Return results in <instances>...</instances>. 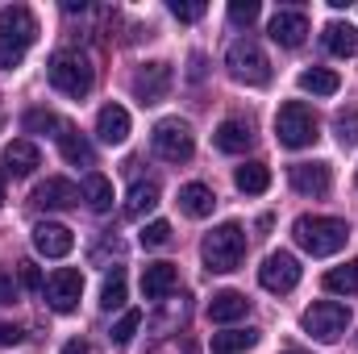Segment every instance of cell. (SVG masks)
<instances>
[{
  "instance_id": "obj_1",
  "label": "cell",
  "mask_w": 358,
  "mask_h": 354,
  "mask_svg": "<svg viewBox=\"0 0 358 354\" xmlns=\"http://www.w3.org/2000/svg\"><path fill=\"white\" fill-rule=\"evenodd\" d=\"M292 238L300 242V250H308L313 259H329L346 246L350 238V225L342 217H296L292 225Z\"/></svg>"
},
{
  "instance_id": "obj_2",
  "label": "cell",
  "mask_w": 358,
  "mask_h": 354,
  "mask_svg": "<svg viewBox=\"0 0 358 354\" xmlns=\"http://www.w3.org/2000/svg\"><path fill=\"white\" fill-rule=\"evenodd\" d=\"M200 255H204V267L208 271H238L242 259H246V229L238 225V221H225V225H217L208 238H204V246H200Z\"/></svg>"
},
{
  "instance_id": "obj_3",
  "label": "cell",
  "mask_w": 358,
  "mask_h": 354,
  "mask_svg": "<svg viewBox=\"0 0 358 354\" xmlns=\"http://www.w3.org/2000/svg\"><path fill=\"white\" fill-rule=\"evenodd\" d=\"M46 76H50L55 88L63 92V96H71V100H84L92 92V84H96V71H92V63L80 50H59V55L50 59Z\"/></svg>"
},
{
  "instance_id": "obj_4",
  "label": "cell",
  "mask_w": 358,
  "mask_h": 354,
  "mask_svg": "<svg viewBox=\"0 0 358 354\" xmlns=\"http://www.w3.org/2000/svg\"><path fill=\"white\" fill-rule=\"evenodd\" d=\"M225 67H229V76H234L238 84H250V88L271 84V63H267V55H263V46H259L255 38H238V42H229V50H225Z\"/></svg>"
},
{
  "instance_id": "obj_5",
  "label": "cell",
  "mask_w": 358,
  "mask_h": 354,
  "mask_svg": "<svg viewBox=\"0 0 358 354\" xmlns=\"http://www.w3.org/2000/svg\"><path fill=\"white\" fill-rule=\"evenodd\" d=\"M275 138H279V146H287V150L313 146V142H317V117H313V108H308L304 100H287V104L275 113Z\"/></svg>"
},
{
  "instance_id": "obj_6",
  "label": "cell",
  "mask_w": 358,
  "mask_h": 354,
  "mask_svg": "<svg viewBox=\"0 0 358 354\" xmlns=\"http://www.w3.org/2000/svg\"><path fill=\"white\" fill-rule=\"evenodd\" d=\"M300 325H304V334H308V338H317V342L334 346V342L350 330V309H346V304H338V300H317L313 309H304Z\"/></svg>"
},
{
  "instance_id": "obj_7",
  "label": "cell",
  "mask_w": 358,
  "mask_h": 354,
  "mask_svg": "<svg viewBox=\"0 0 358 354\" xmlns=\"http://www.w3.org/2000/svg\"><path fill=\"white\" fill-rule=\"evenodd\" d=\"M150 142H155V155L163 159V163H187L192 155H196V138H192V125L187 121H159L155 125V134H150Z\"/></svg>"
},
{
  "instance_id": "obj_8",
  "label": "cell",
  "mask_w": 358,
  "mask_h": 354,
  "mask_svg": "<svg viewBox=\"0 0 358 354\" xmlns=\"http://www.w3.org/2000/svg\"><path fill=\"white\" fill-rule=\"evenodd\" d=\"M46 304L55 309V313H76V304H80V296H84V275L76 271V267H59L50 279H46Z\"/></svg>"
},
{
  "instance_id": "obj_9",
  "label": "cell",
  "mask_w": 358,
  "mask_h": 354,
  "mask_svg": "<svg viewBox=\"0 0 358 354\" xmlns=\"http://www.w3.org/2000/svg\"><path fill=\"white\" fill-rule=\"evenodd\" d=\"M259 283H263L267 292H275V296L292 292V288L300 283V259H296V255H287V250L267 255V263L259 267Z\"/></svg>"
},
{
  "instance_id": "obj_10",
  "label": "cell",
  "mask_w": 358,
  "mask_h": 354,
  "mask_svg": "<svg viewBox=\"0 0 358 354\" xmlns=\"http://www.w3.org/2000/svg\"><path fill=\"white\" fill-rule=\"evenodd\" d=\"M171 63H146L138 76H134V96L142 100V104H159V100H167V92H171Z\"/></svg>"
},
{
  "instance_id": "obj_11",
  "label": "cell",
  "mask_w": 358,
  "mask_h": 354,
  "mask_svg": "<svg viewBox=\"0 0 358 354\" xmlns=\"http://www.w3.org/2000/svg\"><path fill=\"white\" fill-rule=\"evenodd\" d=\"M0 38H8V42H21V46L29 50V46H34V38H38V17H34L25 4L0 8Z\"/></svg>"
},
{
  "instance_id": "obj_12",
  "label": "cell",
  "mask_w": 358,
  "mask_h": 354,
  "mask_svg": "<svg viewBox=\"0 0 358 354\" xmlns=\"http://www.w3.org/2000/svg\"><path fill=\"white\" fill-rule=\"evenodd\" d=\"M71 246H76V238H71L67 225H55V221H38V225H34V250H38V255H46V259H67Z\"/></svg>"
},
{
  "instance_id": "obj_13",
  "label": "cell",
  "mask_w": 358,
  "mask_h": 354,
  "mask_svg": "<svg viewBox=\"0 0 358 354\" xmlns=\"http://www.w3.org/2000/svg\"><path fill=\"white\" fill-rule=\"evenodd\" d=\"M267 34H271V42H279V46H300L304 38H308V17L304 13H292V8H283V13H275L271 17V25H267Z\"/></svg>"
},
{
  "instance_id": "obj_14",
  "label": "cell",
  "mask_w": 358,
  "mask_h": 354,
  "mask_svg": "<svg viewBox=\"0 0 358 354\" xmlns=\"http://www.w3.org/2000/svg\"><path fill=\"white\" fill-rule=\"evenodd\" d=\"M292 187L300 196H325L334 187V171L329 163H296L292 167Z\"/></svg>"
},
{
  "instance_id": "obj_15",
  "label": "cell",
  "mask_w": 358,
  "mask_h": 354,
  "mask_svg": "<svg viewBox=\"0 0 358 354\" xmlns=\"http://www.w3.org/2000/svg\"><path fill=\"white\" fill-rule=\"evenodd\" d=\"M34 204L38 208H76L80 204V187L71 183V179H46V183H38L34 187Z\"/></svg>"
},
{
  "instance_id": "obj_16",
  "label": "cell",
  "mask_w": 358,
  "mask_h": 354,
  "mask_svg": "<svg viewBox=\"0 0 358 354\" xmlns=\"http://www.w3.org/2000/svg\"><path fill=\"white\" fill-rule=\"evenodd\" d=\"M96 138H100L104 146H121V142L129 138V113H125L121 104H104V108L96 113Z\"/></svg>"
},
{
  "instance_id": "obj_17",
  "label": "cell",
  "mask_w": 358,
  "mask_h": 354,
  "mask_svg": "<svg viewBox=\"0 0 358 354\" xmlns=\"http://www.w3.org/2000/svg\"><path fill=\"white\" fill-rule=\"evenodd\" d=\"M213 138H217V150H225V155H242V150L255 146V125L242 121V117H229V121L217 125Z\"/></svg>"
},
{
  "instance_id": "obj_18",
  "label": "cell",
  "mask_w": 358,
  "mask_h": 354,
  "mask_svg": "<svg viewBox=\"0 0 358 354\" xmlns=\"http://www.w3.org/2000/svg\"><path fill=\"white\" fill-rule=\"evenodd\" d=\"M250 313V300L242 296V292H234V288H225V292H217L213 300H208V321L213 325H234V321H242Z\"/></svg>"
},
{
  "instance_id": "obj_19",
  "label": "cell",
  "mask_w": 358,
  "mask_h": 354,
  "mask_svg": "<svg viewBox=\"0 0 358 354\" xmlns=\"http://www.w3.org/2000/svg\"><path fill=\"white\" fill-rule=\"evenodd\" d=\"M38 167H42V150H38L29 138H17V142L4 146V171H13V176H34Z\"/></svg>"
},
{
  "instance_id": "obj_20",
  "label": "cell",
  "mask_w": 358,
  "mask_h": 354,
  "mask_svg": "<svg viewBox=\"0 0 358 354\" xmlns=\"http://www.w3.org/2000/svg\"><path fill=\"white\" fill-rule=\"evenodd\" d=\"M179 283V271L176 263H150L142 271V296L146 300H163V296H171Z\"/></svg>"
},
{
  "instance_id": "obj_21",
  "label": "cell",
  "mask_w": 358,
  "mask_h": 354,
  "mask_svg": "<svg viewBox=\"0 0 358 354\" xmlns=\"http://www.w3.org/2000/svg\"><path fill=\"white\" fill-rule=\"evenodd\" d=\"M213 204H217V196H213L208 183H183V187H179V213H183V217L200 221V217L213 213Z\"/></svg>"
},
{
  "instance_id": "obj_22",
  "label": "cell",
  "mask_w": 358,
  "mask_h": 354,
  "mask_svg": "<svg viewBox=\"0 0 358 354\" xmlns=\"http://www.w3.org/2000/svg\"><path fill=\"white\" fill-rule=\"evenodd\" d=\"M325 50L338 59H355L358 55V29L350 21H329L325 25Z\"/></svg>"
},
{
  "instance_id": "obj_23",
  "label": "cell",
  "mask_w": 358,
  "mask_h": 354,
  "mask_svg": "<svg viewBox=\"0 0 358 354\" xmlns=\"http://www.w3.org/2000/svg\"><path fill=\"white\" fill-rule=\"evenodd\" d=\"M155 204H159V183H155V179H134V187H129V196H125V217L138 221V217H146Z\"/></svg>"
},
{
  "instance_id": "obj_24",
  "label": "cell",
  "mask_w": 358,
  "mask_h": 354,
  "mask_svg": "<svg viewBox=\"0 0 358 354\" xmlns=\"http://www.w3.org/2000/svg\"><path fill=\"white\" fill-rule=\"evenodd\" d=\"M59 150H63V159H67V163H76V167H92V163H96V150H92V142L84 138V134H76L71 125L59 134Z\"/></svg>"
},
{
  "instance_id": "obj_25",
  "label": "cell",
  "mask_w": 358,
  "mask_h": 354,
  "mask_svg": "<svg viewBox=\"0 0 358 354\" xmlns=\"http://www.w3.org/2000/svg\"><path fill=\"white\" fill-rule=\"evenodd\" d=\"M84 200H88L92 213H108V208H113V183H108V176L88 171V176H84Z\"/></svg>"
},
{
  "instance_id": "obj_26",
  "label": "cell",
  "mask_w": 358,
  "mask_h": 354,
  "mask_svg": "<svg viewBox=\"0 0 358 354\" xmlns=\"http://www.w3.org/2000/svg\"><path fill=\"white\" fill-rule=\"evenodd\" d=\"M234 183H238V192L259 196V192H267V187H271V167H267V163H246V167H238V171H234Z\"/></svg>"
},
{
  "instance_id": "obj_27",
  "label": "cell",
  "mask_w": 358,
  "mask_h": 354,
  "mask_svg": "<svg viewBox=\"0 0 358 354\" xmlns=\"http://www.w3.org/2000/svg\"><path fill=\"white\" fill-rule=\"evenodd\" d=\"M300 88L313 92V96H334V92L342 88V80L329 67H308V71H300Z\"/></svg>"
},
{
  "instance_id": "obj_28",
  "label": "cell",
  "mask_w": 358,
  "mask_h": 354,
  "mask_svg": "<svg viewBox=\"0 0 358 354\" xmlns=\"http://www.w3.org/2000/svg\"><path fill=\"white\" fill-rule=\"evenodd\" d=\"M259 342V330H234V334H213V354H242Z\"/></svg>"
},
{
  "instance_id": "obj_29",
  "label": "cell",
  "mask_w": 358,
  "mask_h": 354,
  "mask_svg": "<svg viewBox=\"0 0 358 354\" xmlns=\"http://www.w3.org/2000/svg\"><path fill=\"white\" fill-rule=\"evenodd\" d=\"M121 304H125V271L117 267V271L104 279V288H100V309L113 313V309H121Z\"/></svg>"
},
{
  "instance_id": "obj_30",
  "label": "cell",
  "mask_w": 358,
  "mask_h": 354,
  "mask_svg": "<svg viewBox=\"0 0 358 354\" xmlns=\"http://www.w3.org/2000/svg\"><path fill=\"white\" fill-rule=\"evenodd\" d=\"M325 288L329 292H358V259L355 263H346V267H334V271H325Z\"/></svg>"
},
{
  "instance_id": "obj_31",
  "label": "cell",
  "mask_w": 358,
  "mask_h": 354,
  "mask_svg": "<svg viewBox=\"0 0 358 354\" xmlns=\"http://www.w3.org/2000/svg\"><path fill=\"white\" fill-rule=\"evenodd\" d=\"M138 330H142V313H138V309H129V313H121V321L113 325V334H108V338H113V346H129Z\"/></svg>"
},
{
  "instance_id": "obj_32",
  "label": "cell",
  "mask_w": 358,
  "mask_h": 354,
  "mask_svg": "<svg viewBox=\"0 0 358 354\" xmlns=\"http://www.w3.org/2000/svg\"><path fill=\"white\" fill-rule=\"evenodd\" d=\"M25 129H29V134H46V129H59V134H63L67 125H63L50 108H29V113H25Z\"/></svg>"
},
{
  "instance_id": "obj_33",
  "label": "cell",
  "mask_w": 358,
  "mask_h": 354,
  "mask_svg": "<svg viewBox=\"0 0 358 354\" xmlns=\"http://www.w3.org/2000/svg\"><path fill=\"white\" fill-rule=\"evenodd\" d=\"M334 129H338V142L342 146H355L358 142V108H342L334 117Z\"/></svg>"
},
{
  "instance_id": "obj_34",
  "label": "cell",
  "mask_w": 358,
  "mask_h": 354,
  "mask_svg": "<svg viewBox=\"0 0 358 354\" xmlns=\"http://www.w3.org/2000/svg\"><path fill=\"white\" fill-rule=\"evenodd\" d=\"M138 242H142L146 250H159V246H167V242H171V225H167V221H150V225L138 234Z\"/></svg>"
},
{
  "instance_id": "obj_35",
  "label": "cell",
  "mask_w": 358,
  "mask_h": 354,
  "mask_svg": "<svg viewBox=\"0 0 358 354\" xmlns=\"http://www.w3.org/2000/svg\"><path fill=\"white\" fill-rule=\"evenodd\" d=\"M229 21L234 25H255L259 21V0H234L229 4Z\"/></svg>"
},
{
  "instance_id": "obj_36",
  "label": "cell",
  "mask_w": 358,
  "mask_h": 354,
  "mask_svg": "<svg viewBox=\"0 0 358 354\" xmlns=\"http://www.w3.org/2000/svg\"><path fill=\"white\" fill-rule=\"evenodd\" d=\"M21 59H25V46H21V42H8V38H0V71H13V67H21Z\"/></svg>"
},
{
  "instance_id": "obj_37",
  "label": "cell",
  "mask_w": 358,
  "mask_h": 354,
  "mask_svg": "<svg viewBox=\"0 0 358 354\" xmlns=\"http://www.w3.org/2000/svg\"><path fill=\"white\" fill-rule=\"evenodd\" d=\"M171 17H176V21H200V17H204V4H200V0H176V4H171Z\"/></svg>"
},
{
  "instance_id": "obj_38",
  "label": "cell",
  "mask_w": 358,
  "mask_h": 354,
  "mask_svg": "<svg viewBox=\"0 0 358 354\" xmlns=\"http://www.w3.org/2000/svg\"><path fill=\"white\" fill-rule=\"evenodd\" d=\"M17 271H21V288H29V292H42L46 283H42V271L34 263H17Z\"/></svg>"
},
{
  "instance_id": "obj_39",
  "label": "cell",
  "mask_w": 358,
  "mask_h": 354,
  "mask_svg": "<svg viewBox=\"0 0 358 354\" xmlns=\"http://www.w3.org/2000/svg\"><path fill=\"white\" fill-rule=\"evenodd\" d=\"M13 300H17V283L8 271H0V304H13Z\"/></svg>"
},
{
  "instance_id": "obj_40",
  "label": "cell",
  "mask_w": 358,
  "mask_h": 354,
  "mask_svg": "<svg viewBox=\"0 0 358 354\" xmlns=\"http://www.w3.org/2000/svg\"><path fill=\"white\" fill-rule=\"evenodd\" d=\"M25 334L17 330V325H8V321H0V346H17Z\"/></svg>"
},
{
  "instance_id": "obj_41",
  "label": "cell",
  "mask_w": 358,
  "mask_h": 354,
  "mask_svg": "<svg viewBox=\"0 0 358 354\" xmlns=\"http://www.w3.org/2000/svg\"><path fill=\"white\" fill-rule=\"evenodd\" d=\"M187 80H204V55H192V71Z\"/></svg>"
},
{
  "instance_id": "obj_42",
  "label": "cell",
  "mask_w": 358,
  "mask_h": 354,
  "mask_svg": "<svg viewBox=\"0 0 358 354\" xmlns=\"http://www.w3.org/2000/svg\"><path fill=\"white\" fill-rule=\"evenodd\" d=\"M63 354H88V342H84V338H71V342L63 346Z\"/></svg>"
},
{
  "instance_id": "obj_43",
  "label": "cell",
  "mask_w": 358,
  "mask_h": 354,
  "mask_svg": "<svg viewBox=\"0 0 358 354\" xmlns=\"http://www.w3.org/2000/svg\"><path fill=\"white\" fill-rule=\"evenodd\" d=\"M4 176H8V171L0 167V204H4Z\"/></svg>"
},
{
  "instance_id": "obj_44",
  "label": "cell",
  "mask_w": 358,
  "mask_h": 354,
  "mask_svg": "<svg viewBox=\"0 0 358 354\" xmlns=\"http://www.w3.org/2000/svg\"><path fill=\"white\" fill-rule=\"evenodd\" d=\"M287 354H296V351H287Z\"/></svg>"
}]
</instances>
